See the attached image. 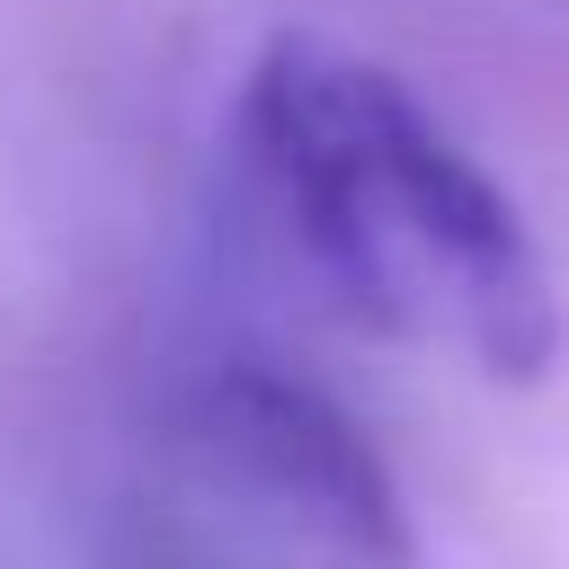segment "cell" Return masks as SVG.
<instances>
[{"label": "cell", "mask_w": 569, "mask_h": 569, "mask_svg": "<svg viewBox=\"0 0 569 569\" xmlns=\"http://www.w3.org/2000/svg\"><path fill=\"white\" fill-rule=\"evenodd\" d=\"M124 569H418V542L338 400L267 365H222L142 436Z\"/></svg>", "instance_id": "7a4b0ae2"}, {"label": "cell", "mask_w": 569, "mask_h": 569, "mask_svg": "<svg viewBox=\"0 0 569 569\" xmlns=\"http://www.w3.org/2000/svg\"><path fill=\"white\" fill-rule=\"evenodd\" d=\"M240 133L284 231L356 320L445 347L489 382L551 365L560 302L533 231L382 62L284 36L249 71Z\"/></svg>", "instance_id": "6da1fadb"}]
</instances>
